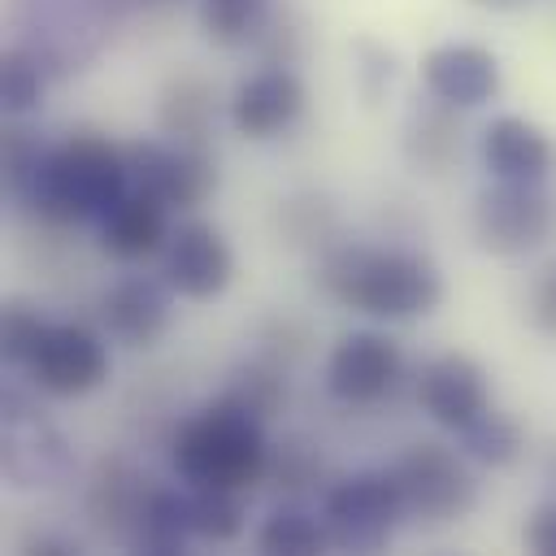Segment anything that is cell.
<instances>
[{"mask_svg": "<svg viewBox=\"0 0 556 556\" xmlns=\"http://www.w3.org/2000/svg\"><path fill=\"white\" fill-rule=\"evenodd\" d=\"M317 282L348 308L387 317V321H408L426 317L443 300V278L439 269L417 256V252H395V248H361V243H339L321 256Z\"/></svg>", "mask_w": 556, "mask_h": 556, "instance_id": "obj_1", "label": "cell"}, {"mask_svg": "<svg viewBox=\"0 0 556 556\" xmlns=\"http://www.w3.org/2000/svg\"><path fill=\"white\" fill-rule=\"evenodd\" d=\"M130 191L126 156L96 130H74L65 143L48 148L22 200L48 222H100Z\"/></svg>", "mask_w": 556, "mask_h": 556, "instance_id": "obj_2", "label": "cell"}, {"mask_svg": "<svg viewBox=\"0 0 556 556\" xmlns=\"http://www.w3.org/2000/svg\"><path fill=\"white\" fill-rule=\"evenodd\" d=\"M265 421L239 408L235 400L217 395L204 408H195L169 443L174 473L187 486H235L248 491L252 482L265 478L269 443H265Z\"/></svg>", "mask_w": 556, "mask_h": 556, "instance_id": "obj_3", "label": "cell"}, {"mask_svg": "<svg viewBox=\"0 0 556 556\" xmlns=\"http://www.w3.org/2000/svg\"><path fill=\"white\" fill-rule=\"evenodd\" d=\"M404 513V495L391 469H361L339 478L321 500V521L330 547L339 552H378L391 543Z\"/></svg>", "mask_w": 556, "mask_h": 556, "instance_id": "obj_4", "label": "cell"}, {"mask_svg": "<svg viewBox=\"0 0 556 556\" xmlns=\"http://www.w3.org/2000/svg\"><path fill=\"white\" fill-rule=\"evenodd\" d=\"M391 473L400 482L404 513L417 521H456L478 504V478L460 447L421 439L404 447Z\"/></svg>", "mask_w": 556, "mask_h": 556, "instance_id": "obj_5", "label": "cell"}, {"mask_svg": "<svg viewBox=\"0 0 556 556\" xmlns=\"http://www.w3.org/2000/svg\"><path fill=\"white\" fill-rule=\"evenodd\" d=\"M556 230V191L543 182L495 178L473 200V235L495 256H521L547 243Z\"/></svg>", "mask_w": 556, "mask_h": 556, "instance_id": "obj_6", "label": "cell"}, {"mask_svg": "<svg viewBox=\"0 0 556 556\" xmlns=\"http://www.w3.org/2000/svg\"><path fill=\"white\" fill-rule=\"evenodd\" d=\"M122 156L130 187L156 195L165 208H195L217 191V161L204 152V143L135 139L122 148Z\"/></svg>", "mask_w": 556, "mask_h": 556, "instance_id": "obj_7", "label": "cell"}, {"mask_svg": "<svg viewBox=\"0 0 556 556\" xmlns=\"http://www.w3.org/2000/svg\"><path fill=\"white\" fill-rule=\"evenodd\" d=\"M26 374L48 395L74 400V395L96 391L109 378V348L96 330H87L78 321H61V326H48V334H43L35 361L26 365Z\"/></svg>", "mask_w": 556, "mask_h": 556, "instance_id": "obj_8", "label": "cell"}, {"mask_svg": "<svg viewBox=\"0 0 556 556\" xmlns=\"http://www.w3.org/2000/svg\"><path fill=\"white\" fill-rule=\"evenodd\" d=\"M400 348L395 339L378 330H352L330 348L326 361V387L343 404H374L382 400L400 378Z\"/></svg>", "mask_w": 556, "mask_h": 556, "instance_id": "obj_9", "label": "cell"}, {"mask_svg": "<svg viewBox=\"0 0 556 556\" xmlns=\"http://www.w3.org/2000/svg\"><path fill=\"white\" fill-rule=\"evenodd\" d=\"M4 473L13 486H52L70 473L65 439L17 391L4 395Z\"/></svg>", "mask_w": 556, "mask_h": 556, "instance_id": "obj_10", "label": "cell"}, {"mask_svg": "<svg viewBox=\"0 0 556 556\" xmlns=\"http://www.w3.org/2000/svg\"><path fill=\"white\" fill-rule=\"evenodd\" d=\"M235 256L213 222H182L165 243V282L187 300H213L230 287Z\"/></svg>", "mask_w": 556, "mask_h": 556, "instance_id": "obj_11", "label": "cell"}, {"mask_svg": "<svg viewBox=\"0 0 556 556\" xmlns=\"http://www.w3.org/2000/svg\"><path fill=\"white\" fill-rule=\"evenodd\" d=\"M417 404L447 430H460L465 421H473L482 408H491V391H486V374L478 361L460 356V352H443L434 361H426L417 369Z\"/></svg>", "mask_w": 556, "mask_h": 556, "instance_id": "obj_12", "label": "cell"}, {"mask_svg": "<svg viewBox=\"0 0 556 556\" xmlns=\"http://www.w3.org/2000/svg\"><path fill=\"white\" fill-rule=\"evenodd\" d=\"M169 313H174L169 287L156 278H143V274L117 278L100 295V321H104L109 339L122 348H152L165 334Z\"/></svg>", "mask_w": 556, "mask_h": 556, "instance_id": "obj_13", "label": "cell"}, {"mask_svg": "<svg viewBox=\"0 0 556 556\" xmlns=\"http://www.w3.org/2000/svg\"><path fill=\"white\" fill-rule=\"evenodd\" d=\"M304 113V83L287 65H265L235 87L230 122L248 139H274Z\"/></svg>", "mask_w": 556, "mask_h": 556, "instance_id": "obj_14", "label": "cell"}, {"mask_svg": "<svg viewBox=\"0 0 556 556\" xmlns=\"http://www.w3.org/2000/svg\"><path fill=\"white\" fill-rule=\"evenodd\" d=\"M421 78L434 100L456 109H478L500 91V61L478 43H443L426 52Z\"/></svg>", "mask_w": 556, "mask_h": 556, "instance_id": "obj_15", "label": "cell"}, {"mask_svg": "<svg viewBox=\"0 0 556 556\" xmlns=\"http://www.w3.org/2000/svg\"><path fill=\"white\" fill-rule=\"evenodd\" d=\"M482 165L491 178H513V182H543L556 169V143L547 130H539L526 117H495L482 130Z\"/></svg>", "mask_w": 556, "mask_h": 556, "instance_id": "obj_16", "label": "cell"}, {"mask_svg": "<svg viewBox=\"0 0 556 556\" xmlns=\"http://www.w3.org/2000/svg\"><path fill=\"white\" fill-rule=\"evenodd\" d=\"M169 222H165V204L148 191H126L104 217H100V248L117 261H139L152 256L169 243Z\"/></svg>", "mask_w": 556, "mask_h": 556, "instance_id": "obj_17", "label": "cell"}, {"mask_svg": "<svg viewBox=\"0 0 556 556\" xmlns=\"http://www.w3.org/2000/svg\"><path fill=\"white\" fill-rule=\"evenodd\" d=\"M148 478H139V469H130L122 456H113V460H100V469H96V482H91V491H87V513H91V526L100 530V534H113V539H130V530H135V517H139V508H143V500H148V491L152 486H143Z\"/></svg>", "mask_w": 556, "mask_h": 556, "instance_id": "obj_18", "label": "cell"}, {"mask_svg": "<svg viewBox=\"0 0 556 556\" xmlns=\"http://www.w3.org/2000/svg\"><path fill=\"white\" fill-rule=\"evenodd\" d=\"M191 513H187V491H169V486H152L139 517H135V530L126 539L130 552H143V556H178L187 552L191 543Z\"/></svg>", "mask_w": 556, "mask_h": 556, "instance_id": "obj_19", "label": "cell"}, {"mask_svg": "<svg viewBox=\"0 0 556 556\" xmlns=\"http://www.w3.org/2000/svg\"><path fill=\"white\" fill-rule=\"evenodd\" d=\"M161 130L178 143H204L213 126V87L200 74H178L161 91Z\"/></svg>", "mask_w": 556, "mask_h": 556, "instance_id": "obj_20", "label": "cell"}, {"mask_svg": "<svg viewBox=\"0 0 556 556\" xmlns=\"http://www.w3.org/2000/svg\"><path fill=\"white\" fill-rule=\"evenodd\" d=\"M256 547L269 552V556H317V552L330 547V534H326V521L317 513L287 500L256 530Z\"/></svg>", "mask_w": 556, "mask_h": 556, "instance_id": "obj_21", "label": "cell"}, {"mask_svg": "<svg viewBox=\"0 0 556 556\" xmlns=\"http://www.w3.org/2000/svg\"><path fill=\"white\" fill-rule=\"evenodd\" d=\"M456 104H434V109H417L408 117V130H404V152L413 165L439 174L452 156H460V126H456Z\"/></svg>", "mask_w": 556, "mask_h": 556, "instance_id": "obj_22", "label": "cell"}, {"mask_svg": "<svg viewBox=\"0 0 556 556\" xmlns=\"http://www.w3.org/2000/svg\"><path fill=\"white\" fill-rule=\"evenodd\" d=\"M222 395L235 400L239 408H248L252 417L269 421V417L282 413V404H287V374H282V365L269 361V356H265V361H243V365L230 369Z\"/></svg>", "mask_w": 556, "mask_h": 556, "instance_id": "obj_23", "label": "cell"}, {"mask_svg": "<svg viewBox=\"0 0 556 556\" xmlns=\"http://www.w3.org/2000/svg\"><path fill=\"white\" fill-rule=\"evenodd\" d=\"M456 447L473 460V465H486V469H500V465H513L517 452H521V426L495 408H482L473 421H465L456 430Z\"/></svg>", "mask_w": 556, "mask_h": 556, "instance_id": "obj_24", "label": "cell"}, {"mask_svg": "<svg viewBox=\"0 0 556 556\" xmlns=\"http://www.w3.org/2000/svg\"><path fill=\"white\" fill-rule=\"evenodd\" d=\"M191 534L204 543H230L243 530V491L235 486H187Z\"/></svg>", "mask_w": 556, "mask_h": 556, "instance_id": "obj_25", "label": "cell"}, {"mask_svg": "<svg viewBox=\"0 0 556 556\" xmlns=\"http://www.w3.org/2000/svg\"><path fill=\"white\" fill-rule=\"evenodd\" d=\"M265 17H269V0H200V26L222 48H239L256 39Z\"/></svg>", "mask_w": 556, "mask_h": 556, "instance_id": "obj_26", "label": "cell"}, {"mask_svg": "<svg viewBox=\"0 0 556 556\" xmlns=\"http://www.w3.org/2000/svg\"><path fill=\"white\" fill-rule=\"evenodd\" d=\"M265 478H269L282 495H308V491L321 482V452H317L304 434H291V439H282V443L269 447Z\"/></svg>", "mask_w": 556, "mask_h": 556, "instance_id": "obj_27", "label": "cell"}, {"mask_svg": "<svg viewBox=\"0 0 556 556\" xmlns=\"http://www.w3.org/2000/svg\"><path fill=\"white\" fill-rule=\"evenodd\" d=\"M39 96H43V65H39V56L26 52V48H9L0 56V104H4V113L9 117L30 113L39 104Z\"/></svg>", "mask_w": 556, "mask_h": 556, "instance_id": "obj_28", "label": "cell"}, {"mask_svg": "<svg viewBox=\"0 0 556 556\" xmlns=\"http://www.w3.org/2000/svg\"><path fill=\"white\" fill-rule=\"evenodd\" d=\"M43 334H48V321L26 300H9L4 304V317H0V356L9 365L26 369L35 361V352H39Z\"/></svg>", "mask_w": 556, "mask_h": 556, "instance_id": "obj_29", "label": "cell"}, {"mask_svg": "<svg viewBox=\"0 0 556 556\" xmlns=\"http://www.w3.org/2000/svg\"><path fill=\"white\" fill-rule=\"evenodd\" d=\"M43 152H48V148H43L26 126H4V191H9L13 200H22V191H26V182L35 178Z\"/></svg>", "mask_w": 556, "mask_h": 556, "instance_id": "obj_30", "label": "cell"}, {"mask_svg": "<svg viewBox=\"0 0 556 556\" xmlns=\"http://www.w3.org/2000/svg\"><path fill=\"white\" fill-rule=\"evenodd\" d=\"M278 222H282V230H287L291 243H313V239L321 243V235L330 230L334 217H330L326 200H313V195H308V200H287Z\"/></svg>", "mask_w": 556, "mask_h": 556, "instance_id": "obj_31", "label": "cell"}, {"mask_svg": "<svg viewBox=\"0 0 556 556\" xmlns=\"http://www.w3.org/2000/svg\"><path fill=\"white\" fill-rule=\"evenodd\" d=\"M526 547L539 556H556V504H539L526 517Z\"/></svg>", "mask_w": 556, "mask_h": 556, "instance_id": "obj_32", "label": "cell"}, {"mask_svg": "<svg viewBox=\"0 0 556 556\" xmlns=\"http://www.w3.org/2000/svg\"><path fill=\"white\" fill-rule=\"evenodd\" d=\"M530 317L547 330V334H556V265L543 274V282L534 287V300H530Z\"/></svg>", "mask_w": 556, "mask_h": 556, "instance_id": "obj_33", "label": "cell"}, {"mask_svg": "<svg viewBox=\"0 0 556 556\" xmlns=\"http://www.w3.org/2000/svg\"><path fill=\"white\" fill-rule=\"evenodd\" d=\"M26 552H43V556H74V552H78V543L56 539V534H35V539L26 543Z\"/></svg>", "mask_w": 556, "mask_h": 556, "instance_id": "obj_34", "label": "cell"}, {"mask_svg": "<svg viewBox=\"0 0 556 556\" xmlns=\"http://www.w3.org/2000/svg\"><path fill=\"white\" fill-rule=\"evenodd\" d=\"M478 4H491V9H504V4H517V0H478Z\"/></svg>", "mask_w": 556, "mask_h": 556, "instance_id": "obj_35", "label": "cell"}]
</instances>
